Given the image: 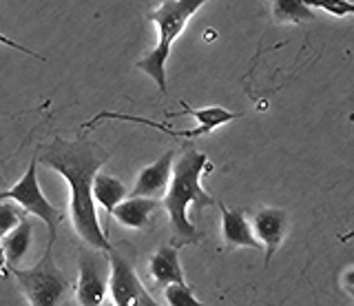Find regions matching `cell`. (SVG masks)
I'll return each instance as SVG.
<instances>
[{
	"label": "cell",
	"mask_w": 354,
	"mask_h": 306,
	"mask_svg": "<svg viewBox=\"0 0 354 306\" xmlns=\"http://www.w3.org/2000/svg\"><path fill=\"white\" fill-rule=\"evenodd\" d=\"M36 151L40 165L58 171L69 184V211L75 233L91 249L111 253L113 244L109 242L106 231L97 220L93 182L113 151H106L102 145L86 138L64 140L62 136H55L49 145H40Z\"/></svg>",
	"instance_id": "1"
},
{
	"label": "cell",
	"mask_w": 354,
	"mask_h": 306,
	"mask_svg": "<svg viewBox=\"0 0 354 306\" xmlns=\"http://www.w3.org/2000/svg\"><path fill=\"white\" fill-rule=\"evenodd\" d=\"M213 171V165L204 151L186 149L173 167L171 187L164 195V211L169 215L175 244H197L204 231L191 220V206L204 211L208 206H217V198L204 191L202 176Z\"/></svg>",
	"instance_id": "2"
},
{
	"label": "cell",
	"mask_w": 354,
	"mask_h": 306,
	"mask_svg": "<svg viewBox=\"0 0 354 306\" xmlns=\"http://www.w3.org/2000/svg\"><path fill=\"white\" fill-rule=\"evenodd\" d=\"M208 0H162L160 7L151 9L147 20L158 27V42L144 58L136 62V67L144 71L158 84L160 93H166V60L171 56L173 42L182 36L188 20H191Z\"/></svg>",
	"instance_id": "3"
},
{
	"label": "cell",
	"mask_w": 354,
	"mask_h": 306,
	"mask_svg": "<svg viewBox=\"0 0 354 306\" xmlns=\"http://www.w3.org/2000/svg\"><path fill=\"white\" fill-rule=\"evenodd\" d=\"M11 273L31 306H60L71 289L69 278L53 260V242H47V249L36 267L16 269Z\"/></svg>",
	"instance_id": "4"
},
{
	"label": "cell",
	"mask_w": 354,
	"mask_h": 306,
	"mask_svg": "<svg viewBox=\"0 0 354 306\" xmlns=\"http://www.w3.org/2000/svg\"><path fill=\"white\" fill-rule=\"evenodd\" d=\"M38 151L33 153V158L29 162V169L25 171L14 187L7 191H0V202H14L18 206H22L27 213L40 217V220L47 224L49 228V242H55V235H58V224L62 222V211L58 206H53L47 195L42 193L40 184H38Z\"/></svg>",
	"instance_id": "5"
},
{
	"label": "cell",
	"mask_w": 354,
	"mask_h": 306,
	"mask_svg": "<svg viewBox=\"0 0 354 306\" xmlns=\"http://www.w3.org/2000/svg\"><path fill=\"white\" fill-rule=\"evenodd\" d=\"M104 251H80L77 258V282H75V302L80 306H104L109 282H111V262Z\"/></svg>",
	"instance_id": "6"
},
{
	"label": "cell",
	"mask_w": 354,
	"mask_h": 306,
	"mask_svg": "<svg viewBox=\"0 0 354 306\" xmlns=\"http://www.w3.org/2000/svg\"><path fill=\"white\" fill-rule=\"evenodd\" d=\"M111 262V282H109V293H111V304L113 306H160L155 302L149 291L144 289L142 280L138 278L133 262L120 253L113 246L109 253Z\"/></svg>",
	"instance_id": "7"
},
{
	"label": "cell",
	"mask_w": 354,
	"mask_h": 306,
	"mask_svg": "<svg viewBox=\"0 0 354 306\" xmlns=\"http://www.w3.org/2000/svg\"><path fill=\"white\" fill-rule=\"evenodd\" d=\"M254 235L263 246V264L270 267V260L279 251L288 231V211L277 209V206H261L252 215Z\"/></svg>",
	"instance_id": "8"
},
{
	"label": "cell",
	"mask_w": 354,
	"mask_h": 306,
	"mask_svg": "<svg viewBox=\"0 0 354 306\" xmlns=\"http://www.w3.org/2000/svg\"><path fill=\"white\" fill-rule=\"evenodd\" d=\"M173 167H175V151L171 149L155 160L153 165L140 171L129 198H151V200L164 198L173 180Z\"/></svg>",
	"instance_id": "9"
},
{
	"label": "cell",
	"mask_w": 354,
	"mask_h": 306,
	"mask_svg": "<svg viewBox=\"0 0 354 306\" xmlns=\"http://www.w3.org/2000/svg\"><path fill=\"white\" fill-rule=\"evenodd\" d=\"M217 209L221 213V237L228 249H254L263 251L261 242L254 235L252 226L248 224V217L241 209H228V206L217 200Z\"/></svg>",
	"instance_id": "10"
},
{
	"label": "cell",
	"mask_w": 354,
	"mask_h": 306,
	"mask_svg": "<svg viewBox=\"0 0 354 306\" xmlns=\"http://www.w3.org/2000/svg\"><path fill=\"white\" fill-rule=\"evenodd\" d=\"M149 273L158 287H169V284H182L184 269L180 262V244H164L160 246L149 260Z\"/></svg>",
	"instance_id": "11"
},
{
	"label": "cell",
	"mask_w": 354,
	"mask_h": 306,
	"mask_svg": "<svg viewBox=\"0 0 354 306\" xmlns=\"http://www.w3.org/2000/svg\"><path fill=\"white\" fill-rule=\"evenodd\" d=\"M164 209V204L160 200H151V198H127L122 204L115 206V211L111 213L115 220L127 226V228H147L153 220L155 211Z\"/></svg>",
	"instance_id": "12"
},
{
	"label": "cell",
	"mask_w": 354,
	"mask_h": 306,
	"mask_svg": "<svg viewBox=\"0 0 354 306\" xmlns=\"http://www.w3.org/2000/svg\"><path fill=\"white\" fill-rule=\"evenodd\" d=\"M31 233H33V222L29 217H25L16 228H11V231L0 240V246H3L5 255H7L9 271L20 269V262L25 260L27 251L31 246Z\"/></svg>",
	"instance_id": "13"
},
{
	"label": "cell",
	"mask_w": 354,
	"mask_h": 306,
	"mask_svg": "<svg viewBox=\"0 0 354 306\" xmlns=\"http://www.w3.org/2000/svg\"><path fill=\"white\" fill-rule=\"evenodd\" d=\"M129 189L127 184L115 176H109V173H97L95 182H93V198L95 202L102 206V209L111 215L115 211V206L127 200Z\"/></svg>",
	"instance_id": "14"
},
{
	"label": "cell",
	"mask_w": 354,
	"mask_h": 306,
	"mask_svg": "<svg viewBox=\"0 0 354 306\" xmlns=\"http://www.w3.org/2000/svg\"><path fill=\"white\" fill-rule=\"evenodd\" d=\"M184 111H177V114H184V116H193L197 120V125L206 127L208 131H213L226 123H232V120L241 118L239 111H228L224 107H204V109H193L188 107L186 102H182ZM177 114H169V116H177Z\"/></svg>",
	"instance_id": "15"
},
{
	"label": "cell",
	"mask_w": 354,
	"mask_h": 306,
	"mask_svg": "<svg viewBox=\"0 0 354 306\" xmlns=\"http://www.w3.org/2000/svg\"><path fill=\"white\" fill-rule=\"evenodd\" d=\"M272 18L277 23L299 25L304 20H315V14L306 0H272Z\"/></svg>",
	"instance_id": "16"
},
{
	"label": "cell",
	"mask_w": 354,
	"mask_h": 306,
	"mask_svg": "<svg viewBox=\"0 0 354 306\" xmlns=\"http://www.w3.org/2000/svg\"><path fill=\"white\" fill-rule=\"evenodd\" d=\"M164 300L169 306H208L195 298L193 287H188L186 282L164 287Z\"/></svg>",
	"instance_id": "17"
},
{
	"label": "cell",
	"mask_w": 354,
	"mask_h": 306,
	"mask_svg": "<svg viewBox=\"0 0 354 306\" xmlns=\"http://www.w3.org/2000/svg\"><path fill=\"white\" fill-rule=\"evenodd\" d=\"M29 213L14 202H0V240H3L11 228H16Z\"/></svg>",
	"instance_id": "18"
},
{
	"label": "cell",
	"mask_w": 354,
	"mask_h": 306,
	"mask_svg": "<svg viewBox=\"0 0 354 306\" xmlns=\"http://www.w3.org/2000/svg\"><path fill=\"white\" fill-rule=\"evenodd\" d=\"M306 5L310 9H324L326 14L337 18L354 16V3H350V0H306Z\"/></svg>",
	"instance_id": "19"
},
{
	"label": "cell",
	"mask_w": 354,
	"mask_h": 306,
	"mask_svg": "<svg viewBox=\"0 0 354 306\" xmlns=\"http://www.w3.org/2000/svg\"><path fill=\"white\" fill-rule=\"evenodd\" d=\"M0 45H7V47H11V49H18V51L27 53V56H31V58H40V53H36L33 49H29V47H25V45H20V42L11 40V38H7V36H3V34H0ZM40 60H42V58H40Z\"/></svg>",
	"instance_id": "20"
},
{
	"label": "cell",
	"mask_w": 354,
	"mask_h": 306,
	"mask_svg": "<svg viewBox=\"0 0 354 306\" xmlns=\"http://www.w3.org/2000/svg\"><path fill=\"white\" fill-rule=\"evenodd\" d=\"M5 269H9L7 267V255H5V251H3V246H0V273H3V276H5Z\"/></svg>",
	"instance_id": "21"
},
{
	"label": "cell",
	"mask_w": 354,
	"mask_h": 306,
	"mask_svg": "<svg viewBox=\"0 0 354 306\" xmlns=\"http://www.w3.org/2000/svg\"><path fill=\"white\" fill-rule=\"evenodd\" d=\"M346 291H348L350 295H354V284H348V287H346Z\"/></svg>",
	"instance_id": "22"
},
{
	"label": "cell",
	"mask_w": 354,
	"mask_h": 306,
	"mask_svg": "<svg viewBox=\"0 0 354 306\" xmlns=\"http://www.w3.org/2000/svg\"><path fill=\"white\" fill-rule=\"evenodd\" d=\"M104 306H113V304H104Z\"/></svg>",
	"instance_id": "23"
}]
</instances>
